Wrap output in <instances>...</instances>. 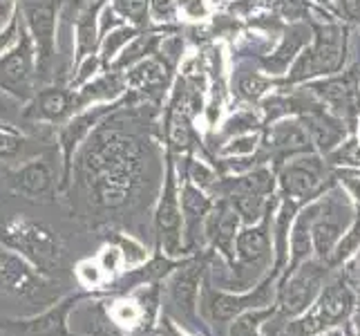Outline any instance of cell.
Segmentation results:
<instances>
[{"mask_svg": "<svg viewBox=\"0 0 360 336\" xmlns=\"http://www.w3.org/2000/svg\"><path fill=\"white\" fill-rule=\"evenodd\" d=\"M60 9H63V0H18L20 20L27 27L39 56L41 85L56 81V34Z\"/></svg>", "mask_w": 360, "mask_h": 336, "instance_id": "1", "label": "cell"}, {"mask_svg": "<svg viewBox=\"0 0 360 336\" xmlns=\"http://www.w3.org/2000/svg\"><path fill=\"white\" fill-rule=\"evenodd\" d=\"M39 88V56L27 27L20 20L16 41L0 56V92L20 104H30Z\"/></svg>", "mask_w": 360, "mask_h": 336, "instance_id": "2", "label": "cell"}, {"mask_svg": "<svg viewBox=\"0 0 360 336\" xmlns=\"http://www.w3.org/2000/svg\"><path fill=\"white\" fill-rule=\"evenodd\" d=\"M316 43L297 58L289 83L311 79L316 74H333L345 63V30L336 25H316Z\"/></svg>", "mask_w": 360, "mask_h": 336, "instance_id": "3", "label": "cell"}, {"mask_svg": "<svg viewBox=\"0 0 360 336\" xmlns=\"http://www.w3.org/2000/svg\"><path fill=\"white\" fill-rule=\"evenodd\" d=\"M5 242L14 251L32 258L36 265L54 263L60 256V247L52 229L34 220H11L3 229Z\"/></svg>", "mask_w": 360, "mask_h": 336, "instance_id": "4", "label": "cell"}, {"mask_svg": "<svg viewBox=\"0 0 360 336\" xmlns=\"http://www.w3.org/2000/svg\"><path fill=\"white\" fill-rule=\"evenodd\" d=\"M352 222V209L349 202L340 193H329L325 200H320L316 220L311 224V240L314 251L325 260L333 254V249L340 242L342 231Z\"/></svg>", "mask_w": 360, "mask_h": 336, "instance_id": "5", "label": "cell"}, {"mask_svg": "<svg viewBox=\"0 0 360 336\" xmlns=\"http://www.w3.org/2000/svg\"><path fill=\"white\" fill-rule=\"evenodd\" d=\"M25 117L36 123H47V126H63V123L77 115V101H74V90L63 83H47L36 90L34 99L25 104Z\"/></svg>", "mask_w": 360, "mask_h": 336, "instance_id": "6", "label": "cell"}, {"mask_svg": "<svg viewBox=\"0 0 360 336\" xmlns=\"http://www.w3.org/2000/svg\"><path fill=\"white\" fill-rule=\"evenodd\" d=\"M354 307V296L345 282H331L318 296L316 309L304 321L297 323L300 336H311L316 332H322L331 325H338L342 318L349 316Z\"/></svg>", "mask_w": 360, "mask_h": 336, "instance_id": "7", "label": "cell"}, {"mask_svg": "<svg viewBox=\"0 0 360 336\" xmlns=\"http://www.w3.org/2000/svg\"><path fill=\"white\" fill-rule=\"evenodd\" d=\"M121 106V101H112V104H96L90 106L85 110H79L77 115L70 117L63 126L58 128V148H60V157H63V168H65V180H68V173L72 166V157L74 151L79 148V144L90 135V130L96 126L98 121L105 119L110 112L117 110Z\"/></svg>", "mask_w": 360, "mask_h": 336, "instance_id": "8", "label": "cell"}, {"mask_svg": "<svg viewBox=\"0 0 360 336\" xmlns=\"http://www.w3.org/2000/svg\"><path fill=\"white\" fill-rule=\"evenodd\" d=\"M7 182L11 186V191L27 197V200H49L54 195V168L47 159L36 157L30 159L27 164H22L14 170H9Z\"/></svg>", "mask_w": 360, "mask_h": 336, "instance_id": "9", "label": "cell"}, {"mask_svg": "<svg viewBox=\"0 0 360 336\" xmlns=\"http://www.w3.org/2000/svg\"><path fill=\"white\" fill-rule=\"evenodd\" d=\"M322 267L307 263L300 271H295L291 280L280 292V307L284 314L297 316L320 296Z\"/></svg>", "mask_w": 360, "mask_h": 336, "instance_id": "10", "label": "cell"}, {"mask_svg": "<svg viewBox=\"0 0 360 336\" xmlns=\"http://www.w3.org/2000/svg\"><path fill=\"white\" fill-rule=\"evenodd\" d=\"M322 180H325V173H322V164L318 157L297 159L284 168L280 175L284 193L291 195L293 200H309V197H314L322 189Z\"/></svg>", "mask_w": 360, "mask_h": 336, "instance_id": "11", "label": "cell"}, {"mask_svg": "<svg viewBox=\"0 0 360 336\" xmlns=\"http://www.w3.org/2000/svg\"><path fill=\"white\" fill-rule=\"evenodd\" d=\"M126 81H123V72L105 70V74H98L92 81L81 85L79 90H74V101H77V110H85L96 104H112L123 94Z\"/></svg>", "mask_w": 360, "mask_h": 336, "instance_id": "12", "label": "cell"}, {"mask_svg": "<svg viewBox=\"0 0 360 336\" xmlns=\"http://www.w3.org/2000/svg\"><path fill=\"white\" fill-rule=\"evenodd\" d=\"M39 276L20 256L0 247V290L14 294H32L39 290Z\"/></svg>", "mask_w": 360, "mask_h": 336, "instance_id": "13", "label": "cell"}, {"mask_svg": "<svg viewBox=\"0 0 360 336\" xmlns=\"http://www.w3.org/2000/svg\"><path fill=\"white\" fill-rule=\"evenodd\" d=\"M179 224H181V209L175 197V180H172V170H168L166 178V189L161 195L159 211H157V227L166 240V247L170 254H177V242H179Z\"/></svg>", "mask_w": 360, "mask_h": 336, "instance_id": "14", "label": "cell"}, {"mask_svg": "<svg viewBox=\"0 0 360 336\" xmlns=\"http://www.w3.org/2000/svg\"><path fill=\"white\" fill-rule=\"evenodd\" d=\"M197 285H200V269L197 265H188L186 269L177 271L170 282V301L172 307L184 318H193L195 303H197Z\"/></svg>", "mask_w": 360, "mask_h": 336, "instance_id": "15", "label": "cell"}, {"mask_svg": "<svg viewBox=\"0 0 360 336\" xmlns=\"http://www.w3.org/2000/svg\"><path fill=\"white\" fill-rule=\"evenodd\" d=\"M271 148L280 155L307 153L309 151V132L297 121H282L269 132Z\"/></svg>", "mask_w": 360, "mask_h": 336, "instance_id": "16", "label": "cell"}, {"mask_svg": "<svg viewBox=\"0 0 360 336\" xmlns=\"http://www.w3.org/2000/svg\"><path fill=\"white\" fill-rule=\"evenodd\" d=\"M235 251L242 263H257L269 251V227L266 222L257 227H248L235 238Z\"/></svg>", "mask_w": 360, "mask_h": 336, "instance_id": "17", "label": "cell"}, {"mask_svg": "<svg viewBox=\"0 0 360 336\" xmlns=\"http://www.w3.org/2000/svg\"><path fill=\"white\" fill-rule=\"evenodd\" d=\"M266 303H269L266 287H262L257 292V296H224V294H217V296H213L210 309H213L215 318L229 321V318L240 316L248 307H262Z\"/></svg>", "mask_w": 360, "mask_h": 336, "instance_id": "18", "label": "cell"}, {"mask_svg": "<svg viewBox=\"0 0 360 336\" xmlns=\"http://www.w3.org/2000/svg\"><path fill=\"white\" fill-rule=\"evenodd\" d=\"M159 45V34H139L126 45V49L117 56V61L108 70H115V72H126L132 66L141 63L150 54H155V49Z\"/></svg>", "mask_w": 360, "mask_h": 336, "instance_id": "19", "label": "cell"}, {"mask_svg": "<svg viewBox=\"0 0 360 336\" xmlns=\"http://www.w3.org/2000/svg\"><path fill=\"white\" fill-rule=\"evenodd\" d=\"M307 41H309V32H307V27H291L289 34H287V39H284V43L280 45L278 52H276V54H271L269 58L262 61L264 68H266L269 72H273V74L284 72V70H287V66H289V61L295 56V52H297V49H300Z\"/></svg>", "mask_w": 360, "mask_h": 336, "instance_id": "20", "label": "cell"}, {"mask_svg": "<svg viewBox=\"0 0 360 336\" xmlns=\"http://www.w3.org/2000/svg\"><path fill=\"white\" fill-rule=\"evenodd\" d=\"M161 79H164V66L150 56L141 61V63L132 66L123 74V81H126L128 90H148V88H153V85H157Z\"/></svg>", "mask_w": 360, "mask_h": 336, "instance_id": "21", "label": "cell"}, {"mask_svg": "<svg viewBox=\"0 0 360 336\" xmlns=\"http://www.w3.org/2000/svg\"><path fill=\"white\" fill-rule=\"evenodd\" d=\"M134 36H139V27H134V25H121V27L108 32L103 36L101 45H98V56H101L105 70L115 63L117 56L126 49V45L134 39Z\"/></svg>", "mask_w": 360, "mask_h": 336, "instance_id": "22", "label": "cell"}, {"mask_svg": "<svg viewBox=\"0 0 360 336\" xmlns=\"http://www.w3.org/2000/svg\"><path fill=\"white\" fill-rule=\"evenodd\" d=\"M181 211L186 216V224H188V235H195V231L200 229V224L204 222L206 213L210 211V200L200 189L186 184L184 195H181Z\"/></svg>", "mask_w": 360, "mask_h": 336, "instance_id": "23", "label": "cell"}, {"mask_svg": "<svg viewBox=\"0 0 360 336\" xmlns=\"http://www.w3.org/2000/svg\"><path fill=\"white\" fill-rule=\"evenodd\" d=\"M112 7L123 20L134 25V27H146L148 25L150 0H112Z\"/></svg>", "mask_w": 360, "mask_h": 336, "instance_id": "24", "label": "cell"}, {"mask_svg": "<svg viewBox=\"0 0 360 336\" xmlns=\"http://www.w3.org/2000/svg\"><path fill=\"white\" fill-rule=\"evenodd\" d=\"M231 204L235 206V211L246 220V222H255L264 211V197L257 193H233Z\"/></svg>", "mask_w": 360, "mask_h": 336, "instance_id": "25", "label": "cell"}, {"mask_svg": "<svg viewBox=\"0 0 360 336\" xmlns=\"http://www.w3.org/2000/svg\"><path fill=\"white\" fill-rule=\"evenodd\" d=\"M27 144L25 135H20L16 128H9L0 123V159H14L20 155V151Z\"/></svg>", "mask_w": 360, "mask_h": 336, "instance_id": "26", "label": "cell"}, {"mask_svg": "<svg viewBox=\"0 0 360 336\" xmlns=\"http://www.w3.org/2000/svg\"><path fill=\"white\" fill-rule=\"evenodd\" d=\"M358 249H360V218L352 224V229L342 235V240L336 244V249H333L331 256H333L336 263H340V260H345V258H349L352 254H356Z\"/></svg>", "mask_w": 360, "mask_h": 336, "instance_id": "27", "label": "cell"}, {"mask_svg": "<svg viewBox=\"0 0 360 336\" xmlns=\"http://www.w3.org/2000/svg\"><path fill=\"white\" fill-rule=\"evenodd\" d=\"M141 316H143V309L136 305L134 301H119V303H115V307H112V318L119 323V325H123V328H132V325H136V323L141 321Z\"/></svg>", "mask_w": 360, "mask_h": 336, "instance_id": "28", "label": "cell"}, {"mask_svg": "<svg viewBox=\"0 0 360 336\" xmlns=\"http://www.w3.org/2000/svg\"><path fill=\"white\" fill-rule=\"evenodd\" d=\"M269 85H271L269 79L257 77V74H248V77L240 81V94L248 99V101H255V99H259L269 90Z\"/></svg>", "mask_w": 360, "mask_h": 336, "instance_id": "29", "label": "cell"}, {"mask_svg": "<svg viewBox=\"0 0 360 336\" xmlns=\"http://www.w3.org/2000/svg\"><path fill=\"white\" fill-rule=\"evenodd\" d=\"M257 148V137L255 135H246V137H238V139H233L224 151V155H248L253 153Z\"/></svg>", "mask_w": 360, "mask_h": 336, "instance_id": "30", "label": "cell"}, {"mask_svg": "<svg viewBox=\"0 0 360 336\" xmlns=\"http://www.w3.org/2000/svg\"><path fill=\"white\" fill-rule=\"evenodd\" d=\"M248 128H257V119H255V115H251V112H242V115L233 117L226 123V132L229 135H233V132L238 135V132H244Z\"/></svg>", "mask_w": 360, "mask_h": 336, "instance_id": "31", "label": "cell"}, {"mask_svg": "<svg viewBox=\"0 0 360 336\" xmlns=\"http://www.w3.org/2000/svg\"><path fill=\"white\" fill-rule=\"evenodd\" d=\"M18 16V0H0V34Z\"/></svg>", "mask_w": 360, "mask_h": 336, "instance_id": "32", "label": "cell"}, {"mask_svg": "<svg viewBox=\"0 0 360 336\" xmlns=\"http://www.w3.org/2000/svg\"><path fill=\"white\" fill-rule=\"evenodd\" d=\"M150 7L157 20H175V3L172 0H150Z\"/></svg>", "mask_w": 360, "mask_h": 336, "instance_id": "33", "label": "cell"}, {"mask_svg": "<svg viewBox=\"0 0 360 336\" xmlns=\"http://www.w3.org/2000/svg\"><path fill=\"white\" fill-rule=\"evenodd\" d=\"M191 180L197 182L200 186H213V182H215V173L210 170L208 166H204L202 161H195V164L191 166Z\"/></svg>", "mask_w": 360, "mask_h": 336, "instance_id": "34", "label": "cell"}, {"mask_svg": "<svg viewBox=\"0 0 360 336\" xmlns=\"http://www.w3.org/2000/svg\"><path fill=\"white\" fill-rule=\"evenodd\" d=\"M101 273H103V267L98 263H92V260L83 263L81 269H79V276L83 278L85 285H98V282H101Z\"/></svg>", "mask_w": 360, "mask_h": 336, "instance_id": "35", "label": "cell"}, {"mask_svg": "<svg viewBox=\"0 0 360 336\" xmlns=\"http://www.w3.org/2000/svg\"><path fill=\"white\" fill-rule=\"evenodd\" d=\"M278 9L287 18H300L302 14H307V3L304 0H280Z\"/></svg>", "mask_w": 360, "mask_h": 336, "instance_id": "36", "label": "cell"}, {"mask_svg": "<svg viewBox=\"0 0 360 336\" xmlns=\"http://www.w3.org/2000/svg\"><path fill=\"white\" fill-rule=\"evenodd\" d=\"M121 263H123V251H119L115 247H108L101 254V258H98V265L103 267V271H117Z\"/></svg>", "mask_w": 360, "mask_h": 336, "instance_id": "37", "label": "cell"}, {"mask_svg": "<svg viewBox=\"0 0 360 336\" xmlns=\"http://www.w3.org/2000/svg\"><path fill=\"white\" fill-rule=\"evenodd\" d=\"M179 7L188 14L191 18H204L208 14V9L204 5V0H179Z\"/></svg>", "mask_w": 360, "mask_h": 336, "instance_id": "38", "label": "cell"}, {"mask_svg": "<svg viewBox=\"0 0 360 336\" xmlns=\"http://www.w3.org/2000/svg\"><path fill=\"white\" fill-rule=\"evenodd\" d=\"M18 25H20V14L14 18V23H11L3 34H0V56H3V54H5V49L16 41V36H18Z\"/></svg>", "mask_w": 360, "mask_h": 336, "instance_id": "39", "label": "cell"}, {"mask_svg": "<svg viewBox=\"0 0 360 336\" xmlns=\"http://www.w3.org/2000/svg\"><path fill=\"white\" fill-rule=\"evenodd\" d=\"M340 180L347 189L352 191V195L356 197V200L360 202V175L358 173H340Z\"/></svg>", "mask_w": 360, "mask_h": 336, "instance_id": "40", "label": "cell"}, {"mask_svg": "<svg viewBox=\"0 0 360 336\" xmlns=\"http://www.w3.org/2000/svg\"><path fill=\"white\" fill-rule=\"evenodd\" d=\"M340 7L347 18L360 23V0H340Z\"/></svg>", "mask_w": 360, "mask_h": 336, "instance_id": "41", "label": "cell"}, {"mask_svg": "<svg viewBox=\"0 0 360 336\" xmlns=\"http://www.w3.org/2000/svg\"><path fill=\"white\" fill-rule=\"evenodd\" d=\"M318 3H322V5H331L333 0H318Z\"/></svg>", "mask_w": 360, "mask_h": 336, "instance_id": "42", "label": "cell"}]
</instances>
